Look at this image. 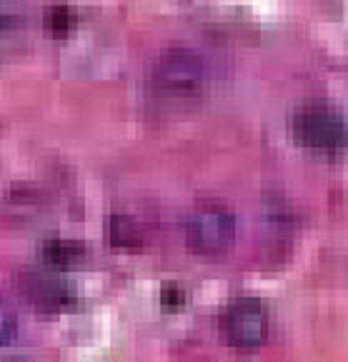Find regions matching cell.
I'll list each match as a JSON object with an SVG mask.
<instances>
[{"instance_id": "obj_9", "label": "cell", "mask_w": 348, "mask_h": 362, "mask_svg": "<svg viewBox=\"0 0 348 362\" xmlns=\"http://www.w3.org/2000/svg\"><path fill=\"white\" fill-rule=\"evenodd\" d=\"M43 28L48 35L65 37L70 33V28H73V11L65 3H53V6L45 8Z\"/></svg>"}, {"instance_id": "obj_7", "label": "cell", "mask_w": 348, "mask_h": 362, "mask_svg": "<svg viewBox=\"0 0 348 362\" xmlns=\"http://www.w3.org/2000/svg\"><path fill=\"white\" fill-rule=\"evenodd\" d=\"M40 255L43 262L53 270H68V267L81 265L86 260V245L78 243V240L68 238H50L40 247Z\"/></svg>"}, {"instance_id": "obj_4", "label": "cell", "mask_w": 348, "mask_h": 362, "mask_svg": "<svg viewBox=\"0 0 348 362\" xmlns=\"http://www.w3.org/2000/svg\"><path fill=\"white\" fill-rule=\"evenodd\" d=\"M223 327L228 340L243 350H253L263 342L268 330V315L261 300L256 298H238L225 310Z\"/></svg>"}, {"instance_id": "obj_10", "label": "cell", "mask_w": 348, "mask_h": 362, "mask_svg": "<svg viewBox=\"0 0 348 362\" xmlns=\"http://www.w3.org/2000/svg\"><path fill=\"white\" fill-rule=\"evenodd\" d=\"M18 332V320L8 305L0 303V345H6L16 337Z\"/></svg>"}, {"instance_id": "obj_11", "label": "cell", "mask_w": 348, "mask_h": 362, "mask_svg": "<svg viewBox=\"0 0 348 362\" xmlns=\"http://www.w3.org/2000/svg\"><path fill=\"white\" fill-rule=\"evenodd\" d=\"M186 303V288L178 283H166L161 288V305L168 310H176Z\"/></svg>"}, {"instance_id": "obj_6", "label": "cell", "mask_w": 348, "mask_h": 362, "mask_svg": "<svg viewBox=\"0 0 348 362\" xmlns=\"http://www.w3.org/2000/svg\"><path fill=\"white\" fill-rule=\"evenodd\" d=\"M28 13L21 0H0V55H11L26 45Z\"/></svg>"}, {"instance_id": "obj_8", "label": "cell", "mask_w": 348, "mask_h": 362, "mask_svg": "<svg viewBox=\"0 0 348 362\" xmlns=\"http://www.w3.org/2000/svg\"><path fill=\"white\" fill-rule=\"evenodd\" d=\"M108 243L116 250H138L143 245L138 223L125 213L111 215V220H108Z\"/></svg>"}, {"instance_id": "obj_3", "label": "cell", "mask_w": 348, "mask_h": 362, "mask_svg": "<svg viewBox=\"0 0 348 362\" xmlns=\"http://www.w3.org/2000/svg\"><path fill=\"white\" fill-rule=\"evenodd\" d=\"M153 83L163 95L171 98H191L203 90L206 83V63L196 50L168 48L158 55L156 68H153Z\"/></svg>"}, {"instance_id": "obj_1", "label": "cell", "mask_w": 348, "mask_h": 362, "mask_svg": "<svg viewBox=\"0 0 348 362\" xmlns=\"http://www.w3.org/2000/svg\"><path fill=\"white\" fill-rule=\"evenodd\" d=\"M291 130L298 145L316 153H331L341 148L348 135V125L341 110L328 103H305L293 112Z\"/></svg>"}, {"instance_id": "obj_5", "label": "cell", "mask_w": 348, "mask_h": 362, "mask_svg": "<svg viewBox=\"0 0 348 362\" xmlns=\"http://www.w3.org/2000/svg\"><path fill=\"white\" fill-rule=\"evenodd\" d=\"M26 298L40 310H65L75 303L70 285L53 270H28L21 275Z\"/></svg>"}, {"instance_id": "obj_2", "label": "cell", "mask_w": 348, "mask_h": 362, "mask_svg": "<svg viewBox=\"0 0 348 362\" xmlns=\"http://www.w3.org/2000/svg\"><path fill=\"white\" fill-rule=\"evenodd\" d=\"M236 238V215L218 200H203L188 213L186 240L191 250L215 255L223 252Z\"/></svg>"}]
</instances>
